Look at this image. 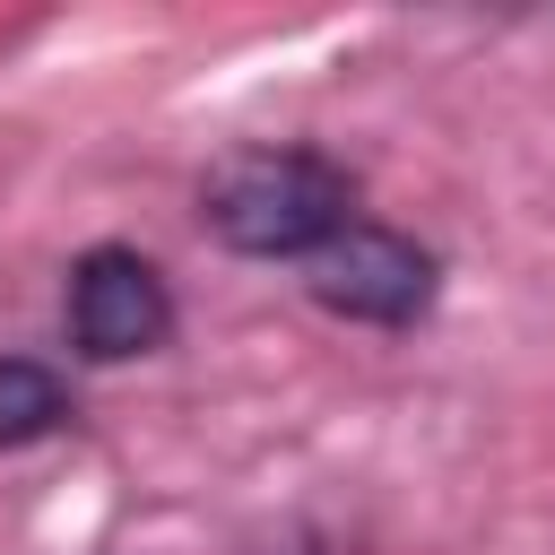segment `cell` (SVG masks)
Masks as SVG:
<instances>
[{
    "mask_svg": "<svg viewBox=\"0 0 555 555\" xmlns=\"http://www.w3.org/2000/svg\"><path fill=\"white\" fill-rule=\"evenodd\" d=\"M347 217L356 182L321 147H243L199 182V225L251 260H312Z\"/></svg>",
    "mask_w": 555,
    "mask_h": 555,
    "instance_id": "1",
    "label": "cell"
},
{
    "mask_svg": "<svg viewBox=\"0 0 555 555\" xmlns=\"http://www.w3.org/2000/svg\"><path fill=\"white\" fill-rule=\"evenodd\" d=\"M304 286H312V304H330V312H347V321L399 330V321H416V312L434 304V251L408 243V234H390V225L347 217V225L304 260Z\"/></svg>",
    "mask_w": 555,
    "mask_h": 555,
    "instance_id": "2",
    "label": "cell"
},
{
    "mask_svg": "<svg viewBox=\"0 0 555 555\" xmlns=\"http://www.w3.org/2000/svg\"><path fill=\"white\" fill-rule=\"evenodd\" d=\"M165 330H173V295L139 251L104 243V251H87L69 269V338H78V356L130 364V356L165 347Z\"/></svg>",
    "mask_w": 555,
    "mask_h": 555,
    "instance_id": "3",
    "label": "cell"
},
{
    "mask_svg": "<svg viewBox=\"0 0 555 555\" xmlns=\"http://www.w3.org/2000/svg\"><path fill=\"white\" fill-rule=\"evenodd\" d=\"M61 416H69V382L35 356H9L0 364V442H43Z\"/></svg>",
    "mask_w": 555,
    "mask_h": 555,
    "instance_id": "4",
    "label": "cell"
}]
</instances>
